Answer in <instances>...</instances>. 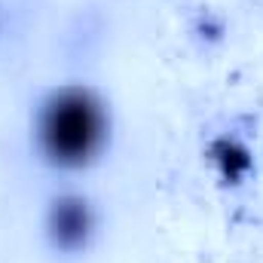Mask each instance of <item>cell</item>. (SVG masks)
Instances as JSON below:
<instances>
[{
    "mask_svg": "<svg viewBox=\"0 0 263 263\" xmlns=\"http://www.w3.org/2000/svg\"><path fill=\"white\" fill-rule=\"evenodd\" d=\"M107 141V114L101 98L86 86L55 89L37 117V147L59 168L89 165Z\"/></svg>",
    "mask_w": 263,
    "mask_h": 263,
    "instance_id": "obj_1",
    "label": "cell"
},
{
    "mask_svg": "<svg viewBox=\"0 0 263 263\" xmlns=\"http://www.w3.org/2000/svg\"><path fill=\"white\" fill-rule=\"evenodd\" d=\"M46 230H49V239L59 251H80L86 248V242L92 239V230H95V214H92V205L83 196H59L49 205V214H46Z\"/></svg>",
    "mask_w": 263,
    "mask_h": 263,
    "instance_id": "obj_2",
    "label": "cell"
}]
</instances>
